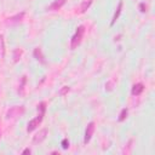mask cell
<instances>
[{
	"label": "cell",
	"mask_w": 155,
	"mask_h": 155,
	"mask_svg": "<svg viewBox=\"0 0 155 155\" xmlns=\"http://www.w3.org/2000/svg\"><path fill=\"white\" fill-rule=\"evenodd\" d=\"M84 34H85V27L84 25H79L76 28V30H75V34L70 39V48L71 50H75L80 45V42H81L82 38H84Z\"/></svg>",
	"instance_id": "cell-1"
},
{
	"label": "cell",
	"mask_w": 155,
	"mask_h": 155,
	"mask_svg": "<svg viewBox=\"0 0 155 155\" xmlns=\"http://www.w3.org/2000/svg\"><path fill=\"white\" fill-rule=\"evenodd\" d=\"M25 111L24 105H13L6 111V119H16L18 116H22Z\"/></svg>",
	"instance_id": "cell-2"
},
{
	"label": "cell",
	"mask_w": 155,
	"mask_h": 155,
	"mask_svg": "<svg viewBox=\"0 0 155 155\" xmlns=\"http://www.w3.org/2000/svg\"><path fill=\"white\" fill-rule=\"evenodd\" d=\"M44 115H45V114L39 113L34 119H31V120L28 122V125H27V132H28V133L33 132L34 130H36V128L39 127V125H40V124L42 122V120H44Z\"/></svg>",
	"instance_id": "cell-3"
},
{
	"label": "cell",
	"mask_w": 155,
	"mask_h": 155,
	"mask_svg": "<svg viewBox=\"0 0 155 155\" xmlns=\"http://www.w3.org/2000/svg\"><path fill=\"white\" fill-rule=\"evenodd\" d=\"M94 128H96V125H94L93 121H91V122L87 124L86 130H85V136H84V143L85 144H87L91 140V138H92V136L94 133Z\"/></svg>",
	"instance_id": "cell-4"
},
{
	"label": "cell",
	"mask_w": 155,
	"mask_h": 155,
	"mask_svg": "<svg viewBox=\"0 0 155 155\" xmlns=\"http://www.w3.org/2000/svg\"><path fill=\"white\" fill-rule=\"evenodd\" d=\"M24 15H25V12H24V11H22V12H19V13H16L15 16H11V17L6 18L5 23H6L7 25L18 24V23H19V22H22V19L24 18Z\"/></svg>",
	"instance_id": "cell-5"
},
{
	"label": "cell",
	"mask_w": 155,
	"mask_h": 155,
	"mask_svg": "<svg viewBox=\"0 0 155 155\" xmlns=\"http://www.w3.org/2000/svg\"><path fill=\"white\" fill-rule=\"evenodd\" d=\"M47 133H48L47 128H42V130H40V131L33 137V143H34V144H40L41 142H44V140L46 139Z\"/></svg>",
	"instance_id": "cell-6"
},
{
	"label": "cell",
	"mask_w": 155,
	"mask_h": 155,
	"mask_svg": "<svg viewBox=\"0 0 155 155\" xmlns=\"http://www.w3.org/2000/svg\"><path fill=\"white\" fill-rule=\"evenodd\" d=\"M122 6H124V2H122V0H120L119 4H117V6H116V10H115V12H114V16H113V18H111L110 27H113V25L116 23V21L119 19V17H120V15H121V11H122Z\"/></svg>",
	"instance_id": "cell-7"
},
{
	"label": "cell",
	"mask_w": 155,
	"mask_h": 155,
	"mask_svg": "<svg viewBox=\"0 0 155 155\" xmlns=\"http://www.w3.org/2000/svg\"><path fill=\"white\" fill-rule=\"evenodd\" d=\"M67 0H53L48 7H47V11H57V10H61L63 7V5L65 4Z\"/></svg>",
	"instance_id": "cell-8"
},
{
	"label": "cell",
	"mask_w": 155,
	"mask_h": 155,
	"mask_svg": "<svg viewBox=\"0 0 155 155\" xmlns=\"http://www.w3.org/2000/svg\"><path fill=\"white\" fill-rule=\"evenodd\" d=\"M33 56H34V58H35L38 62H40L41 64H46L45 56H44V53H42V51H41L40 47H35V48H34V51H33Z\"/></svg>",
	"instance_id": "cell-9"
},
{
	"label": "cell",
	"mask_w": 155,
	"mask_h": 155,
	"mask_svg": "<svg viewBox=\"0 0 155 155\" xmlns=\"http://www.w3.org/2000/svg\"><path fill=\"white\" fill-rule=\"evenodd\" d=\"M143 91H144V85H143V84H140V82H138V84H134V85L132 86L131 93H132L133 96H139Z\"/></svg>",
	"instance_id": "cell-10"
},
{
	"label": "cell",
	"mask_w": 155,
	"mask_h": 155,
	"mask_svg": "<svg viewBox=\"0 0 155 155\" xmlns=\"http://www.w3.org/2000/svg\"><path fill=\"white\" fill-rule=\"evenodd\" d=\"M91 5H92V0H85V1H82L81 5H80V7H79V12L80 13H85L90 8Z\"/></svg>",
	"instance_id": "cell-11"
},
{
	"label": "cell",
	"mask_w": 155,
	"mask_h": 155,
	"mask_svg": "<svg viewBox=\"0 0 155 155\" xmlns=\"http://www.w3.org/2000/svg\"><path fill=\"white\" fill-rule=\"evenodd\" d=\"M25 82H27V76L23 75L22 79H21V84L18 85V94L19 96H24V86H25Z\"/></svg>",
	"instance_id": "cell-12"
},
{
	"label": "cell",
	"mask_w": 155,
	"mask_h": 155,
	"mask_svg": "<svg viewBox=\"0 0 155 155\" xmlns=\"http://www.w3.org/2000/svg\"><path fill=\"white\" fill-rule=\"evenodd\" d=\"M22 54H23V50H22V48H15V50H13V54H12L13 62H15V63L19 62V59H21Z\"/></svg>",
	"instance_id": "cell-13"
},
{
	"label": "cell",
	"mask_w": 155,
	"mask_h": 155,
	"mask_svg": "<svg viewBox=\"0 0 155 155\" xmlns=\"http://www.w3.org/2000/svg\"><path fill=\"white\" fill-rule=\"evenodd\" d=\"M127 114H128V109H127V108H124V109L120 111V114H119L117 121H119V122L125 121V120H126V117H127Z\"/></svg>",
	"instance_id": "cell-14"
},
{
	"label": "cell",
	"mask_w": 155,
	"mask_h": 155,
	"mask_svg": "<svg viewBox=\"0 0 155 155\" xmlns=\"http://www.w3.org/2000/svg\"><path fill=\"white\" fill-rule=\"evenodd\" d=\"M0 51H1V57H5V44H4V36L0 34Z\"/></svg>",
	"instance_id": "cell-15"
},
{
	"label": "cell",
	"mask_w": 155,
	"mask_h": 155,
	"mask_svg": "<svg viewBox=\"0 0 155 155\" xmlns=\"http://www.w3.org/2000/svg\"><path fill=\"white\" fill-rule=\"evenodd\" d=\"M38 111L45 114V111H46V103H45V102H40V103L38 104Z\"/></svg>",
	"instance_id": "cell-16"
},
{
	"label": "cell",
	"mask_w": 155,
	"mask_h": 155,
	"mask_svg": "<svg viewBox=\"0 0 155 155\" xmlns=\"http://www.w3.org/2000/svg\"><path fill=\"white\" fill-rule=\"evenodd\" d=\"M69 91H70V87H69V86H63L62 90L59 91V94H61V96H65Z\"/></svg>",
	"instance_id": "cell-17"
},
{
	"label": "cell",
	"mask_w": 155,
	"mask_h": 155,
	"mask_svg": "<svg viewBox=\"0 0 155 155\" xmlns=\"http://www.w3.org/2000/svg\"><path fill=\"white\" fill-rule=\"evenodd\" d=\"M61 145H62V148H63V149H68V148H69V140H68V138L62 139Z\"/></svg>",
	"instance_id": "cell-18"
},
{
	"label": "cell",
	"mask_w": 155,
	"mask_h": 155,
	"mask_svg": "<svg viewBox=\"0 0 155 155\" xmlns=\"http://www.w3.org/2000/svg\"><path fill=\"white\" fill-rule=\"evenodd\" d=\"M139 10H140V12H145L147 11V6H145L144 2H140L139 4Z\"/></svg>",
	"instance_id": "cell-19"
},
{
	"label": "cell",
	"mask_w": 155,
	"mask_h": 155,
	"mask_svg": "<svg viewBox=\"0 0 155 155\" xmlns=\"http://www.w3.org/2000/svg\"><path fill=\"white\" fill-rule=\"evenodd\" d=\"M31 153V150L29 149V148H27V149H24L23 151H22V154H30Z\"/></svg>",
	"instance_id": "cell-20"
},
{
	"label": "cell",
	"mask_w": 155,
	"mask_h": 155,
	"mask_svg": "<svg viewBox=\"0 0 155 155\" xmlns=\"http://www.w3.org/2000/svg\"><path fill=\"white\" fill-rule=\"evenodd\" d=\"M0 138H1V131H0Z\"/></svg>",
	"instance_id": "cell-21"
}]
</instances>
